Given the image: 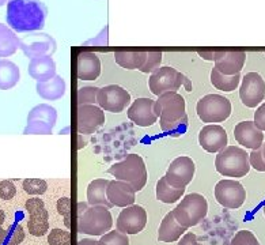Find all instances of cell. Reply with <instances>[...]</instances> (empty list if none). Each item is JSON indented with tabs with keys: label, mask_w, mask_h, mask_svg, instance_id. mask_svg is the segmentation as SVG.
Wrapping results in <instances>:
<instances>
[{
	"label": "cell",
	"mask_w": 265,
	"mask_h": 245,
	"mask_svg": "<svg viewBox=\"0 0 265 245\" xmlns=\"http://www.w3.org/2000/svg\"><path fill=\"white\" fill-rule=\"evenodd\" d=\"M49 245H71V233L63 229H53L48 234Z\"/></svg>",
	"instance_id": "37"
},
{
	"label": "cell",
	"mask_w": 265,
	"mask_h": 245,
	"mask_svg": "<svg viewBox=\"0 0 265 245\" xmlns=\"http://www.w3.org/2000/svg\"><path fill=\"white\" fill-rule=\"evenodd\" d=\"M240 80H242L241 74L237 75H223L222 72L216 70L215 67L211 71V84L212 86L222 92L231 93L237 90Z\"/></svg>",
	"instance_id": "31"
},
{
	"label": "cell",
	"mask_w": 265,
	"mask_h": 245,
	"mask_svg": "<svg viewBox=\"0 0 265 245\" xmlns=\"http://www.w3.org/2000/svg\"><path fill=\"white\" fill-rule=\"evenodd\" d=\"M100 89L96 86H84L78 92V106L83 105H97V93Z\"/></svg>",
	"instance_id": "34"
},
{
	"label": "cell",
	"mask_w": 265,
	"mask_h": 245,
	"mask_svg": "<svg viewBox=\"0 0 265 245\" xmlns=\"http://www.w3.org/2000/svg\"><path fill=\"white\" fill-rule=\"evenodd\" d=\"M64 225H66L67 229L70 230L71 229V212L70 214H67V215H64Z\"/></svg>",
	"instance_id": "52"
},
{
	"label": "cell",
	"mask_w": 265,
	"mask_h": 245,
	"mask_svg": "<svg viewBox=\"0 0 265 245\" xmlns=\"http://www.w3.org/2000/svg\"><path fill=\"white\" fill-rule=\"evenodd\" d=\"M215 168L218 173L224 177L241 179L250 171L249 154L238 146H227L218 153L215 158Z\"/></svg>",
	"instance_id": "3"
},
{
	"label": "cell",
	"mask_w": 265,
	"mask_h": 245,
	"mask_svg": "<svg viewBox=\"0 0 265 245\" xmlns=\"http://www.w3.org/2000/svg\"><path fill=\"white\" fill-rule=\"evenodd\" d=\"M240 98L248 108H257L265 98V82L258 72H248L242 78Z\"/></svg>",
	"instance_id": "13"
},
{
	"label": "cell",
	"mask_w": 265,
	"mask_h": 245,
	"mask_svg": "<svg viewBox=\"0 0 265 245\" xmlns=\"http://www.w3.org/2000/svg\"><path fill=\"white\" fill-rule=\"evenodd\" d=\"M21 38L10 26L0 23V58H9L19 49Z\"/></svg>",
	"instance_id": "28"
},
{
	"label": "cell",
	"mask_w": 265,
	"mask_h": 245,
	"mask_svg": "<svg viewBox=\"0 0 265 245\" xmlns=\"http://www.w3.org/2000/svg\"><path fill=\"white\" fill-rule=\"evenodd\" d=\"M183 85L185 86V89H187V92H192V84H191V80H189V78H188V76H184Z\"/></svg>",
	"instance_id": "49"
},
{
	"label": "cell",
	"mask_w": 265,
	"mask_h": 245,
	"mask_svg": "<svg viewBox=\"0 0 265 245\" xmlns=\"http://www.w3.org/2000/svg\"><path fill=\"white\" fill-rule=\"evenodd\" d=\"M6 3H9V0H0V7H2V6H5Z\"/></svg>",
	"instance_id": "55"
},
{
	"label": "cell",
	"mask_w": 265,
	"mask_h": 245,
	"mask_svg": "<svg viewBox=\"0 0 265 245\" xmlns=\"http://www.w3.org/2000/svg\"><path fill=\"white\" fill-rule=\"evenodd\" d=\"M106 33H108V29L106 28H104V30L101 32L100 36H97L96 38H93V40H90V41L84 42L83 45H94V46H105L106 44H108V37H106Z\"/></svg>",
	"instance_id": "44"
},
{
	"label": "cell",
	"mask_w": 265,
	"mask_h": 245,
	"mask_svg": "<svg viewBox=\"0 0 265 245\" xmlns=\"http://www.w3.org/2000/svg\"><path fill=\"white\" fill-rule=\"evenodd\" d=\"M155 113L158 117H161L159 125L163 128L170 123L179 121L188 116L187 102L177 92L163 93L155 101Z\"/></svg>",
	"instance_id": "7"
},
{
	"label": "cell",
	"mask_w": 265,
	"mask_h": 245,
	"mask_svg": "<svg viewBox=\"0 0 265 245\" xmlns=\"http://www.w3.org/2000/svg\"><path fill=\"white\" fill-rule=\"evenodd\" d=\"M76 74L80 80H96L101 75V60L93 52H80L76 59Z\"/></svg>",
	"instance_id": "22"
},
{
	"label": "cell",
	"mask_w": 265,
	"mask_h": 245,
	"mask_svg": "<svg viewBox=\"0 0 265 245\" xmlns=\"http://www.w3.org/2000/svg\"><path fill=\"white\" fill-rule=\"evenodd\" d=\"M23 240H25V230L22 228V225H15L7 245H19Z\"/></svg>",
	"instance_id": "42"
},
{
	"label": "cell",
	"mask_w": 265,
	"mask_h": 245,
	"mask_svg": "<svg viewBox=\"0 0 265 245\" xmlns=\"http://www.w3.org/2000/svg\"><path fill=\"white\" fill-rule=\"evenodd\" d=\"M262 210H264V215H265V206H264V208H262Z\"/></svg>",
	"instance_id": "56"
},
{
	"label": "cell",
	"mask_w": 265,
	"mask_h": 245,
	"mask_svg": "<svg viewBox=\"0 0 265 245\" xmlns=\"http://www.w3.org/2000/svg\"><path fill=\"white\" fill-rule=\"evenodd\" d=\"M131 104V96L119 85H108L97 93V105L110 113H121Z\"/></svg>",
	"instance_id": "11"
},
{
	"label": "cell",
	"mask_w": 265,
	"mask_h": 245,
	"mask_svg": "<svg viewBox=\"0 0 265 245\" xmlns=\"http://www.w3.org/2000/svg\"><path fill=\"white\" fill-rule=\"evenodd\" d=\"M246 53L244 50H215V68L223 75H237L245 66Z\"/></svg>",
	"instance_id": "19"
},
{
	"label": "cell",
	"mask_w": 265,
	"mask_h": 245,
	"mask_svg": "<svg viewBox=\"0 0 265 245\" xmlns=\"http://www.w3.org/2000/svg\"><path fill=\"white\" fill-rule=\"evenodd\" d=\"M162 52L159 50H151L149 52V56H147V60H145V64L141 67L140 70L141 72H144V74H153L154 71H157L159 68L162 63Z\"/></svg>",
	"instance_id": "36"
},
{
	"label": "cell",
	"mask_w": 265,
	"mask_h": 245,
	"mask_svg": "<svg viewBox=\"0 0 265 245\" xmlns=\"http://www.w3.org/2000/svg\"><path fill=\"white\" fill-rule=\"evenodd\" d=\"M188 229L181 226L179 221L175 220L173 211L167 212L163 218V221L159 225L158 229V240L161 242H174L179 241L185 234Z\"/></svg>",
	"instance_id": "23"
},
{
	"label": "cell",
	"mask_w": 265,
	"mask_h": 245,
	"mask_svg": "<svg viewBox=\"0 0 265 245\" xmlns=\"http://www.w3.org/2000/svg\"><path fill=\"white\" fill-rule=\"evenodd\" d=\"M197 53H199V56H201L204 60L210 62V60H214V55H215V50H199Z\"/></svg>",
	"instance_id": "47"
},
{
	"label": "cell",
	"mask_w": 265,
	"mask_h": 245,
	"mask_svg": "<svg viewBox=\"0 0 265 245\" xmlns=\"http://www.w3.org/2000/svg\"><path fill=\"white\" fill-rule=\"evenodd\" d=\"M6 238H7V230H5V229L0 226V245L5 242Z\"/></svg>",
	"instance_id": "50"
},
{
	"label": "cell",
	"mask_w": 265,
	"mask_h": 245,
	"mask_svg": "<svg viewBox=\"0 0 265 245\" xmlns=\"http://www.w3.org/2000/svg\"><path fill=\"white\" fill-rule=\"evenodd\" d=\"M108 172L113 177H116V180L131 184L136 192L141 191L147 184V168L144 159L137 154H128L124 159L113 164Z\"/></svg>",
	"instance_id": "2"
},
{
	"label": "cell",
	"mask_w": 265,
	"mask_h": 245,
	"mask_svg": "<svg viewBox=\"0 0 265 245\" xmlns=\"http://www.w3.org/2000/svg\"><path fill=\"white\" fill-rule=\"evenodd\" d=\"M57 212L60 215H67L71 212V199L70 198H62L57 202Z\"/></svg>",
	"instance_id": "45"
},
{
	"label": "cell",
	"mask_w": 265,
	"mask_h": 245,
	"mask_svg": "<svg viewBox=\"0 0 265 245\" xmlns=\"http://www.w3.org/2000/svg\"><path fill=\"white\" fill-rule=\"evenodd\" d=\"M127 115L129 120L139 127H151L158 120L155 101L151 98H137L131 104Z\"/></svg>",
	"instance_id": "18"
},
{
	"label": "cell",
	"mask_w": 265,
	"mask_h": 245,
	"mask_svg": "<svg viewBox=\"0 0 265 245\" xmlns=\"http://www.w3.org/2000/svg\"><path fill=\"white\" fill-rule=\"evenodd\" d=\"M215 199L216 202L230 210L240 208L246 200V191L244 185L237 180L224 179L220 180L215 185Z\"/></svg>",
	"instance_id": "12"
},
{
	"label": "cell",
	"mask_w": 265,
	"mask_h": 245,
	"mask_svg": "<svg viewBox=\"0 0 265 245\" xmlns=\"http://www.w3.org/2000/svg\"><path fill=\"white\" fill-rule=\"evenodd\" d=\"M105 124L104 109L98 105H83L78 108V131L82 135H92Z\"/></svg>",
	"instance_id": "17"
},
{
	"label": "cell",
	"mask_w": 265,
	"mask_h": 245,
	"mask_svg": "<svg viewBox=\"0 0 265 245\" xmlns=\"http://www.w3.org/2000/svg\"><path fill=\"white\" fill-rule=\"evenodd\" d=\"M48 9L41 0H9L7 25L17 33H34L45 26Z\"/></svg>",
	"instance_id": "1"
},
{
	"label": "cell",
	"mask_w": 265,
	"mask_h": 245,
	"mask_svg": "<svg viewBox=\"0 0 265 245\" xmlns=\"http://www.w3.org/2000/svg\"><path fill=\"white\" fill-rule=\"evenodd\" d=\"M199 143L207 153H219L227 147V132L219 124L204 125L199 132Z\"/></svg>",
	"instance_id": "16"
},
{
	"label": "cell",
	"mask_w": 265,
	"mask_h": 245,
	"mask_svg": "<svg viewBox=\"0 0 265 245\" xmlns=\"http://www.w3.org/2000/svg\"><path fill=\"white\" fill-rule=\"evenodd\" d=\"M185 187H175L166 180V177H161L157 183V199L163 203L171 204L181 199L185 194Z\"/></svg>",
	"instance_id": "30"
},
{
	"label": "cell",
	"mask_w": 265,
	"mask_h": 245,
	"mask_svg": "<svg viewBox=\"0 0 265 245\" xmlns=\"http://www.w3.org/2000/svg\"><path fill=\"white\" fill-rule=\"evenodd\" d=\"M249 162L253 169L257 172H265V159L262 157V149L252 150V153L249 154Z\"/></svg>",
	"instance_id": "39"
},
{
	"label": "cell",
	"mask_w": 265,
	"mask_h": 245,
	"mask_svg": "<svg viewBox=\"0 0 265 245\" xmlns=\"http://www.w3.org/2000/svg\"><path fill=\"white\" fill-rule=\"evenodd\" d=\"M29 75L37 82H48L56 76V63L52 58H38L30 60Z\"/></svg>",
	"instance_id": "24"
},
{
	"label": "cell",
	"mask_w": 265,
	"mask_h": 245,
	"mask_svg": "<svg viewBox=\"0 0 265 245\" xmlns=\"http://www.w3.org/2000/svg\"><path fill=\"white\" fill-rule=\"evenodd\" d=\"M147 225V212L141 206L132 204L119 214L116 221L117 230L124 234H137Z\"/></svg>",
	"instance_id": "14"
},
{
	"label": "cell",
	"mask_w": 265,
	"mask_h": 245,
	"mask_svg": "<svg viewBox=\"0 0 265 245\" xmlns=\"http://www.w3.org/2000/svg\"><path fill=\"white\" fill-rule=\"evenodd\" d=\"M21 79V72L15 63L7 59L0 60V90H10L17 86Z\"/></svg>",
	"instance_id": "27"
},
{
	"label": "cell",
	"mask_w": 265,
	"mask_h": 245,
	"mask_svg": "<svg viewBox=\"0 0 265 245\" xmlns=\"http://www.w3.org/2000/svg\"><path fill=\"white\" fill-rule=\"evenodd\" d=\"M108 180L96 179L87 185V203L90 206H105V207H114L109 202L106 196V188H108Z\"/></svg>",
	"instance_id": "26"
},
{
	"label": "cell",
	"mask_w": 265,
	"mask_h": 245,
	"mask_svg": "<svg viewBox=\"0 0 265 245\" xmlns=\"http://www.w3.org/2000/svg\"><path fill=\"white\" fill-rule=\"evenodd\" d=\"M231 102L219 94H207L196 105V113L203 123L216 124L227 120L231 115Z\"/></svg>",
	"instance_id": "6"
},
{
	"label": "cell",
	"mask_w": 265,
	"mask_h": 245,
	"mask_svg": "<svg viewBox=\"0 0 265 245\" xmlns=\"http://www.w3.org/2000/svg\"><path fill=\"white\" fill-rule=\"evenodd\" d=\"M106 196L109 202L116 207H128L135 204L136 191L132 185L121 180H110L106 188Z\"/></svg>",
	"instance_id": "21"
},
{
	"label": "cell",
	"mask_w": 265,
	"mask_h": 245,
	"mask_svg": "<svg viewBox=\"0 0 265 245\" xmlns=\"http://www.w3.org/2000/svg\"><path fill=\"white\" fill-rule=\"evenodd\" d=\"M97 245H129V238L127 234L119 230H110L97 241Z\"/></svg>",
	"instance_id": "33"
},
{
	"label": "cell",
	"mask_w": 265,
	"mask_h": 245,
	"mask_svg": "<svg viewBox=\"0 0 265 245\" xmlns=\"http://www.w3.org/2000/svg\"><path fill=\"white\" fill-rule=\"evenodd\" d=\"M57 121V111L46 104L34 106L27 116V125L23 133H36V135H50Z\"/></svg>",
	"instance_id": "8"
},
{
	"label": "cell",
	"mask_w": 265,
	"mask_h": 245,
	"mask_svg": "<svg viewBox=\"0 0 265 245\" xmlns=\"http://www.w3.org/2000/svg\"><path fill=\"white\" fill-rule=\"evenodd\" d=\"M113 216L110 208L90 206L78 216V232L89 236H104L112 230Z\"/></svg>",
	"instance_id": "4"
},
{
	"label": "cell",
	"mask_w": 265,
	"mask_h": 245,
	"mask_svg": "<svg viewBox=\"0 0 265 245\" xmlns=\"http://www.w3.org/2000/svg\"><path fill=\"white\" fill-rule=\"evenodd\" d=\"M23 189L29 195H42L48 189V184L42 179H26L23 180Z\"/></svg>",
	"instance_id": "35"
},
{
	"label": "cell",
	"mask_w": 265,
	"mask_h": 245,
	"mask_svg": "<svg viewBox=\"0 0 265 245\" xmlns=\"http://www.w3.org/2000/svg\"><path fill=\"white\" fill-rule=\"evenodd\" d=\"M5 221H6L5 211H3V210H0V226L5 224Z\"/></svg>",
	"instance_id": "53"
},
{
	"label": "cell",
	"mask_w": 265,
	"mask_h": 245,
	"mask_svg": "<svg viewBox=\"0 0 265 245\" xmlns=\"http://www.w3.org/2000/svg\"><path fill=\"white\" fill-rule=\"evenodd\" d=\"M195 172L196 167L193 159L191 157H187V155H181L170 164L167 171H166L165 177L171 185L187 188L188 184L193 180Z\"/></svg>",
	"instance_id": "15"
},
{
	"label": "cell",
	"mask_w": 265,
	"mask_h": 245,
	"mask_svg": "<svg viewBox=\"0 0 265 245\" xmlns=\"http://www.w3.org/2000/svg\"><path fill=\"white\" fill-rule=\"evenodd\" d=\"M261 149H262V157H264V159H265V143H262Z\"/></svg>",
	"instance_id": "54"
},
{
	"label": "cell",
	"mask_w": 265,
	"mask_h": 245,
	"mask_svg": "<svg viewBox=\"0 0 265 245\" xmlns=\"http://www.w3.org/2000/svg\"><path fill=\"white\" fill-rule=\"evenodd\" d=\"M149 52H128V50H117L114 53V60L120 67L125 70H140L145 64Z\"/></svg>",
	"instance_id": "29"
},
{
	"label": "cell",
	"mask_w": 265,
	"mask_h": 245,
	"mask_svg": "<svg viewBox=\"0 0 265 245\" xmlns=\"http://www.w3.org/2000/svg\"><path fill=\"white\" fill-rule=\"evenodd\" d=\"M26 211L30 214H34V212H40L45 208V204L42 202V199H38V198H32L26 202L25 204Z\"/></svg>",
	"instance_id": "41"
},
{
	"label": "cell",
	"mask_w": 265,
	"mask_h": 245,
	"mask_svg": "<svg viewBox=\"0 0 265 245\" xmlns=\"http://www.w3.org/2000/svg\"><path fill=\"white\" fill-rule=\"evenodd\" d=\"M173 214L181 226L187 229L193 228L207 216L208 202L200 194H189L174 208Z\"/></svg>",
	"instance_id": "5"
},
{
	"label": "cell",
	"mask_w": 265,
	"mask_h": 245,
	"mask_svg": "<svg viewBox=\"0 0 265 245\" xmlns=\"http://www.w3.org/2000/svg\"><path fill=\"white\" fill-rule=\"evenodd\" d=\"M17 194V188L14 185L13 181L5 180L0 183V198L3 200H11Z\"/></svg>",
	"instance_id": "40"
},
{
	"label": "cell",
	"mask_w": 265,
	"mask_h": 245,
	"mask_svg": "<svg viewBox=\"0 0 265 245\" xmlns=\"http://www.w3.org/2000/svg\"><path fill=\"white\" fill-rule=\"evenodd\" d=\"M27 229L32 236L42 237L49 230V214L45 208L40 212L30 214L27 221Z\"/></svg>",
	"instance_id": "32"
},
{
	"label": "cell",
	"mask_w": 265,
	"mask_h": 245,
	"mask_svg": "<svg viewBox=\"0 0 265 245\" xmlns=\"http://www.w3.org/2000/svg\"><path fill=\"white\" fill-rule=\"evenodd\" d=\"M36 90H37L38 96L44 100L57 101L66 94L67 85L66 80L60 75H56L48 82H37Z\"/></svg>",
	"instance_id": "25"
},
{
	"label": "cell",
	"mask_w": 265,
	"mask_h": 245,
	"mask_svg": "<svg viewBox=\"0 0 265 245\" xmlns=\"http://www.w3.org/2000/svg\"><path fill=\"white\" fill-rule=\"evenodd\" d=\"M184 76L185 75L181 74L174 67H159L157 71H154L149 78L150 92L158 97L163 94V93L177 92L183 85Z\"/></svg>",
	"instance_id": "9"
},
{
	"label": "cell",
	"mask_w": 265,
	"mask_h": 245,
	"mask_svg": "<svg viewBox=\"0 0 265 245\" xmlns=\"http://www.w3.org/2000/svg\"><path fill=\"white\" fill-rule=\"evenodd\" d=\"M84 146H86V142H84V139H83L82 133H79L78 135V150H82Z\"/></svg>",
	"instance_id": "51"
},
{
	"label": "cell",
	"mask_w": 265,
	"mask_h": 245,
	"mask_svg": "<svg viewBox=\"0 0 265 245\" xmlns=\"http://www.w3.org/2000/svg\"><path fill=\"white\" fill-rule=\"evenodd\" d=\"M19 49L30 60L38 58H52L57 49V44L52 36L46 33H32L21 38Z\"/></svg>",
	"instance_id": "10"
},
{
	"label": "cell",
	"mask_w": 265,
	"mask_h": 245,
	"mask_svg": "<svg viewBox=\"0 0 265 245\" xmlns=\"http://www.w3.org/2000/svg\"><path fill=\"white\" fill-rule=\"evenodd\" d=\"M230 245H261L250 230H240L232 237Z\"/></svg>",
	"instance_id": "38"
},
{
	"label": "cell",
	"mask_w": 265,
	"mask_h": 245,
	"mask_svg": "<svg viewBox=\"0 0 265 245\" xmlns=\"http://www.w3.org/2000/svg\"><path fill=\"white\" fill-rule=\"evenodd\" d=\"M179 245H203L200 244L197 237L193 233H185L183 236V238L179 241Z\"/></svg>",
	"instance_id": "46"
},
{
	"label": "cell",
	"mask_w": 265,
	"mask_h": 245,
	"mask_svg": "<svg viewBox=\"0 0 265 245\" xmlns=\"http://www.w3.org/2000/svg\"><path fill=\"white\" fill-rule=\"evenodd\" d=\"M234 138L241 146L246 149L257 150L264 143V133L260 128H257L254 121H241L234 128Z\"/></svg>",
	"instance_id": "20"
},
{
	"label": "cell",
	"mask_w": 265,
	"mask_h": 245,
	"mask_svg": "<svg viewBox=\"0 0 265 245\" xmlns=\"http://www.w3.org/2000/svg\"><path fill=\"white\" fill-rule=\"evenodd\" d=\"M253 121L257 125V128H260L262 132H265V102L257 108V111L254 112V120Z\"/></svg>",
	"instance_id": "43"
},
{
	"label": "cell",
	"mask_w": 265,
	"mask_h": 245,
	"mask_svg": "<svg viewBox=\"0 0 265 245\" xmlns=\"http://www.w3.org/2000/svg\"><path fill=\"white\" fill-rule=\"evenodd\" d=\"M78 245H97V241L93 238H83L78 242Z\"/></svg>",
	"instance_id": "48"
}]
</instances>
